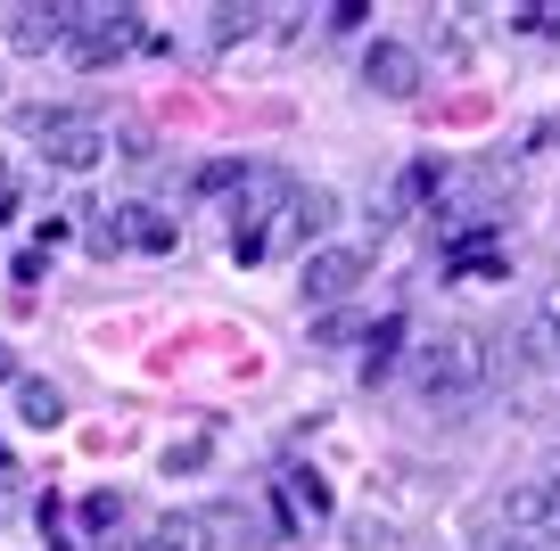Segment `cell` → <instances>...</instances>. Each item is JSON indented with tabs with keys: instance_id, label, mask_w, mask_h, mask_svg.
I'll list each match as a JSON object with an SVG mask.
<instances>
[{
	"instance_id": "obj_11",
	"label": "cell",
	"mask_w": 560,
	"mask_h": 551,
	"mask_svg": "<svg viewBox=\"0 0 560 551\" xmlns=\"http://www.w3.org/2000/svg\"><path fill=\"white\" fill-rule=\"evenodd\" d=\"M231 190H247V156H207L190 173V198H231Z\"/></svg>"
},
{
	"instance_id": "obj_18",
	"label": "cell",
	"mask_w": 560,
	"mask_h": 551,
	"mask_svg": "<svg viewBox=\"0 0 560 551\" xmlns=\"http://www.w3.org/2000/svg\"><path fill=\"white\" fill-rule=\"evenodd\" d=\"M314 345H354V321H347V313H330V321H322V338Z\"/></svg>"
},
{
	"instance_id": "obj_12",
	"label": "cell",
	"mask_w": 560,
	"mask_h": 551,
	"mask_svg": "<svg viewBox=\"0 0 560 551\" xmlns=\"http://www.w3.org/2000/svg\"><path fill=\"white\" fill-rule=\"evenodd\" d=\"M396 345H404V313H387V321L371 329V354H363V379H371V387L387 379V362H396Z\"/></svg>"
},
{
	"instance_id": "obj_5",
	"label": "cell",
	"mask_w": 560,
	"mask_h": 551,
	"mask_svg": "<svg viewBox=\"0 0 560 551\" xmlns=\"http://www.w3.org/2000/svg\"><path fill=\"white\" fill-rule=\"evenodd\" d=\"M132 42H140L132 9H74V42H67V50L83 58V67H107V58H124Z\"/></svg>"
},
{
	"instance_id": "obj_10",
	"label": "cell",
	"mask_w": 560,
	"mask_h": 551,
	"mask_svg": "<svg viewBox=\"0 0 560 551\" xmlns=\"http://www.w3.org/2000/svg\"><path fill=\"white\" fill-rule=\"evenodd\" d=\"M18 420L25 429H58V420H67V396H58L50 379H18Z\"/></svg>"
},
{
	"instance_id": "obj_19",
	"label": "cell",
	"mask_w": 560,
	"mask_h": 551,
	"mask_svg": "<svg viewBox=\"0 0 560 551\" xmlns=\"http://www.w3.org/2000/svg\"><path fill=\"white\" fill-rule=\"evenodd\" d=\"M494 551H552V543H527V535H503Z\"/></svg>"
},
{
	"instance_id": "obj_20",
	"label": "cell",
	"mask_w": 560,
	"mask_h": 551,
	"mask_svg": "<svg viewBox=\"0 0 560 551\" xmlns=\"http://www.w3.org/2000/svg\"><path fill=\"white\" fill-rule=\"evenodd\" d=\"M140 551H165V543H158V535H149V543H140Z\"/></svg>"
},
{
	"instance_id": "obj_15",
	"label": "cell",
	"mask_w": 560,
	"mask_h": 551,
	"mask_svg": "<svg viewBox=\"0 0 560 551\" xmlns=\"http://www.w3.org/2000/svg\"><path fill=\"white\" fill-rule=\"evenodd\" d=\"M116 518H124L116 494H83V527H91V535H116Z\"/></svg>"
},
{
	"instance_id": "obj_8",
	"label": "cell",
	"mask_w": 560,
	"mask_h": 551,
	"mask_svg": "<svg viewBox=\"0 0 560 551\" xmlns=\"http://www.w3.org/2000/svg\"><path fill=\"white\" fill-rule=\"evenodd\" d=\"M9 50H25V58H42V50H67L74 42V9H9Z\"/></svg>"
},
{
	"instance_id": "obj_14",
	"label": "cell",
	"mask_w": 560,
	"mask_h": 551,
	"mask_svg": "<svg viewBox=\"0 0 560 551\" xmlns=\"http://www.w3.org/2000/svg\"><path fill=\"white\" fill-rule=\"evenodd\" d=\"M247 34H264V9H223L214 17V42H247Z\"/></svg>"
},
{
	"instance_id": "obj_3",
	"label": "cell",
	"mask_w": 560,
	"mask_h": 551,
	"mask_svg": "<svg viewBox=\"0 0 560 551\" xmlns=\"http://www.w3.org/2000/svg\"><path fill=\"white\" fill-rule=\"evenodd\" d=\"M363 272H371V247H314L298 289H305V305H347L363 289Z\"/></svg>"
},
{
	"instance_id": "obj_16",
	"label": "cell",
	"mask_w": 560,
	"mask_h": 551,
	"mask_svg": "<svg viewBox=\"0 0 560 551\" xmlns=\"http://www.w3.org/2000/svg\"><path fill=\"white\" fill-rule=\"evenodd\" d=\"M354 551H396V527H387V518H363V527H354Z\"/></svg>"
},
{
	"instance_id": "obj_2",
	"label": "cell",
	"mask_w": 560,
	"mask_h": 551,
	"mask_svg": "<svg viewBox=\"0 0 560 551\" xmlns=\"http://www.w3.org/2000/svg\"><path fill=\"white\" fill-rule=\"evenodd\" d=\"M18 124L42 140V156H50L58 173H91V165L107 156V132H100L91 116H74V107H25Z\"/></svg>"
},
{
	"instance_id": "obj_9",
	"label": "cell",
	"mask_w": 560,
	"mask_h": 551,
	"mask_svg": "<svg viewBox=\"0 0 560 551\" xmlns=\"http://www.w3.org/2000/svg\"><path fill=\"white\" fill-rule=\"evenodd\" d=\"M438 181H445L438 165H404V173H396V190H387V207H380V223H404V214H412L420 198L438 190Z\"/></svg>"
},
{
	"instance_id": "obj_6",
	"label": "cell",
	"mask_w": 560,
	"mask_h": 551,
	"mask_svg": "<svg viewBox=\"0 0 560 551\" xmlns=\"http://www.w3.org/2000/svg\"><path fill=\"white\" fill-rule=\"evenodd\" d=\"M158 543H165V551H231V543H240V511H231V502L174 511V518L158 527Z\"/></svg>"
},
{
	"instance_id": "obj_7",
	"label": "cell",
	"mask_w": 560,
	"mask_h": 551,
	"mask_svg": "<svg viewBox=\"0 0 560 551\" xmlns=\"http://www.w3.org/2000/svg\"><path fill=\"white\" fill-rule=\"evenodd\" d=\"M363 83L380 99H420V50L412 42H371L363 50Z\"/></svg>"
},
{
	"instance_id": "obj_13",
	"label": "cell",
	"mask_w": 560,
	"mask_h": 551,
	"mask_svg": "<svg viewBox=\"0 0 560 551\" xmlns=\"http://www.w3.org/2000/svg\"><path fill=\"white\" fill-rule=\"evenodd\" d=\"M289 494H298V511H305V518H330V485H322L314 469H289Z\"/></svg>"
},
{
	"instance_id": "obj_17",
	"label": "cell",
	"mask_w": 560,
	"mask_h": 551,
	"mask_svg": "<svg viewBox=\"0 0 560 551\" xmlns=\"http://www.w3.org/2000/svg\"><path fill=\"white\" fill-rule=\"evenodd\" d=\"M198 461H207V436H190V445L165 453V469H198Z\"/></svg>"
},
{
	"instance_id": "obj_1",
	"label": "cell",
	"mask_w": 560,
	"mask_h": 551,
	"mask_svg": "<svg viewBox=\"0 0 560 551\" xmlns=\"http://www.w3.org/2000/svg\"><path fill=\"white\" fill-rule=\"evenodd\" d=\"M412 379H420V396H429V403H462V396H478V379H487V345H478V329L420 345Z\"/></svg>"
},
{
	"instance_id": "obj_4",
	"label": "cell",
	"mask_w": 560,
	"mask_h": 551,
	"mask_svg": "<svg viewBox=\"0 0 560 551\" xmlns=\"http://www.w3.org/2000/svg\"><path fill=\"white\" fill-rule=\"evenodd\" d=\"M503 527L527 535V543H552L560 551V469H552V478L511 485V494H503Z\"/></svg>"
}]
</instances>
